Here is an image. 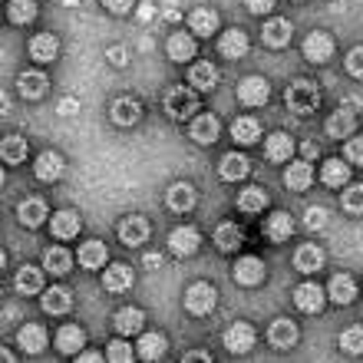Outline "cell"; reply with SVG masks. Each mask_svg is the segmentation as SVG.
I'll return each instance as SVG.
<instances>
[{
    "instance_id": "11",
    "label": "cell",
    "mask_w": 363,
    "mask_h": 363,
    "mask_svg": "<svg viewBox=\"0 0 363 363\" xmlns=\"http://www.w3.org/2000/svg\"><path fill=\"white\" fill-rule=\"evenodd\" d=\"M17 86H20L23 99H40V96H47L50 79H47V73H40V69H27V73H20Z\"/></svg>"
},
{
    "instance_id": "3",
    "label": "cell",
    "mask_w": 363,
    "mask_h": 363,
    "mask_svg": "<svg viewBox=\"0 0 363 363\" xmlns=\"http://www.w3.org/2000/svg\"><path fill=\"white\" fill-rule=\"evenodd\" d=\"M195 106H199V99H195V93L191 89H172V93L165 96V116L169 119H189V116H195Z\"/></svg>"
},
{
    "instance_id": "1",
    "label": "cell",
    "mask_w": 363,
    "mask_h": 363,
    "mask_svg": "<svg viewBox=\"0 0 363 363\" xmlns=\"http://www.w3.org/2000/svg\"><path fill=\"white\" fill-rule=\"evenodd\" d=\"M284 103L291 113L297 116H307V113H314L317 103H320V89L311 83V79H297V83H291L284 93Z\"/></svg>"
},
{
    "instance_id": "4",
    "label": "cell",
    "mask_w": 363,
    "mask_h": 363,
    "mask_svg": "<svg viewBox=\"0 0 363 363\" xmlns=\"http://www.w3.org/2000/svg\"><path fill=\"white\" fill-rule=\"evenodd\" d=\"M330 57H334V37L314 30V33L304 40V60L307 63H327Z\"/></svg>"
},
{
    "instance_id": "40",
    "label": "cell",
    "mask_w": 363,
    "mask_h": 363,
    "mask_svg": "<svg viewBox=\"0 0 363 363\" xmlns=\"http://www.w3.org/2000/svg\"><path fill=\"white\" fill-rule=\"evenodd\" d=\"M320 175H324V185L337 189V185H347V182H350V165H347L344 159H327Z\"/></svg>"
},
{
    "instance_id": "17",
    "label": "cell",
    "mask_w": 363,
    "mask_h": 363,
    "mask_svg": "<svg viewBox=\"0 0 363 363\" xmlns=\"http://www.w3.org/2000/svg\"><path fill=\"white\" fill-rule=\"evenodd\" d=\"M83 344H86V334H83V327H77V324H67L57 334V350L67 357H77L79 350H83Z\"/></svg>"
},
{
    "instance_id": "37",
    "label": "cell",
    "mask_w": 363,
    "mask_h": 363,
    "mask_svg": "<svg viewBox=\"0 0 363 363\" xmlns=\"http://www.w3.org/2000/svg\"><path fill=\"white\" fill-rule=\"evenodd\" d=\"M165 50H169V60L185 63V60H191V53H195V40H191L189 33H172L169 43H165Z\"/></svg>"
},
{
    "instance_id": "60",
    "label": "cell",
    "mask_w": 363,
    "mask_h": 363,
    "mask_svg": "<svg viewBox=\"0 0 363 363\" xmlns=\"http://www.w3.org/2000/svg\"><path fill=\"white\" fill-rule=\"evenodd\" d=\"M83 363H93V360H99V354H93V350H83V354H77Z\"/></svg>"
},
{
    "instance_id": "47",
    "label": "cell",
    "mask_w": 363,
    "mask_h": 363,
    "mask_svg": "<svg viewBox=\"0 0 363 363\" xmlns=\"http://www.w3.org/2000/svg\"><path fill=\"white\" fill-rule=\"evenodd\" d=\"M340 347L347 354H363V327H347L340 334Z\"/></svg>"
},
{
    "instance_id": "45",
    "label": "cell",
    "mask_w": 363,
    "mask_h": 363,
    "mask_svg": "<svg viewBox=\"0 0 363 363\" xmlns=\"http://www.w3.org/2000/svg\"><path fill=\"white\" fill-rule=\"evenodd\" d=\"M264 205H268V195L261 189H245L238 195V208L248 211V215H258V211H264Z\"/></svg>"
},
{
    "instance_id": "46",
    "label": "cell",
    "mask_w": 363,
    "mask_h": 363,
    "mask_svg": "<svg viewBox=\"0 0 363 363\" xmlns=\"http://www.w3.org/2000/svg\"><path fill=\"white\" fill-rule=\"evenodd\" d=\"M10 20H13V23H20V27H23V23H30V20H37V4H33V0H10Z\"/></svg>"
},
{
    "instance_id": "56",
    "label": "cell",
    "mask_w": 363,
    "mask_h": 363,
    "mask_svg": "<svg viewBox=\"0 0 363 363\" xmlns=\"http://www.w3.org/2000/svg\"><path fill=\"white\" fill-rule=\"evenodd\" d=\"M57 113H60V116H77V113H79V103H77V99H63Z\"/></svg>"
},
{
    "instance_id": "16",
    "label": "cell",
    "mask_w": 363,
    "mask_h": 363,
    "mask_svg": "<svg viewBox=\"0 0 363 363\" xmlns=\"http://www.w3.org/2000/svg\"><path fill=\"white\" fill-rule=\"evenodd\" d=\"M30 57L37 60V63H53L60 57V43L53 33H37V37L30 40Z\"/></svg>"
},
{
    "instance_id": "7",
    "label": "cell",
    "mask_w": 363,
    "mask_h": 363,
    "mask_svg": "<svg viewBox=\"0 0 363 363\" xmlns=\"http://www.w3.org/2000/svg\"><path fill=\"white\" fill-rule=\"evenodd\" d=\"M225 347H228L231 354H248L251 347H255V327L251 324H231L225 330Z\"/></svg>"
},
{
    "instance_id": "31",
    "label": "cell",
    "mask_w": 363,
    "mask_h": 363,
    "mask_svg": "<svg viewBox=\"0 0 363 363\" xmlns=\"http://www.w3.org/2000/svg\"><path fill=\"white\" fill-rule=\"evenodd\" d=\"M258 135H261V125H258V119H251V116H241V119L231 123V139L238 145L258 143Z\"/></svg>"
},
{
    "instance_id": "29",
    "label": "cell",
    "mask_w": 363,
    "mask_h": 363,
    "mask_svg": "<svg viewBox=\"0 0 363 363\" xmlns=\"http://www.w3.org/2000/svg\"><path fill=\"white\" fill-rule=\"evenodd\" d=\"M50 231H53V238H77L79 235V215L77 211H57L53 221H50Z\"/></svg>"
},
{
    "instance_id": "34",
    "label": "cell",
    "mask_w": 363,
    "mask_h": 363,
    "mask_svg": "<svg viewBox=\"0 0 363 363\" xmlns=\"http://www.w3.org/2000/svg\"><path fill=\"white\" fill-rule=\"evenodd\" d=\"M291 33H294V27H291V20H268L264 23V43L268 47H287V40H291Z\"/></svg>"
},
{
    "instance_id": "30",
    "label": "cell",
    "mask_w": 363,
    "mask_h": 363,
    "mask_svg": "<svg viewBox=\"0 0 363 363\" xmlns=\"http://www.w3.org/2000/svg\"><path fill=\"white\" fill-rule=\"evenodd\" d=\"M264 235H268L271 241H287L294 235V218H291L287 211H274L268 218V225H264Z\"/></svg>"
},
{
    "instance_id": "14",
    "label": "cell",
    "mask_w": 363,
    "mask_h": 363,
    "mask_svg": "<svg viewBox=\"0 0 363 363\" xmlns=\"http://www.w3.org/2000/svg\"><path fill=\"white\" fill-rule=\"evenodd\" d=\"M294 304H297V311H304V314H317V311L324 307V287H317V284L294 287Z\"/></svg>"
},
{
    "instance_id": "52",
    "label": "cell",
    "mask_w": 363,
    "mask_h": 363,
    "mask_svg": "<svg viewBox=\"0 0 363 363\" xmlns=\"http://www.w3.org/2000/svg\"><path fill=\"white\" fill-rule=\"evenodd\" d=\"M344 159H347V162H354V165H363V135H360V139H350V143H347Z\"/></svg>"
},
{
    "instance_id": "10",
    "label": "cell",
    "mask_w": 363,
    "mask_h": 363,
    "mask_svg": "<svg viewBox=\"0 0 363 363\" xmlns=\"http://www.w3.org/2000/svg\"><path fill=\"white\" fill-rule=\"evenodd\" d=\"M33 175H37L40 182H57L60 175H63V155L53 152V149L40 152L37 155V165H33Z\"/></svg>"
},
{
    "instance_id": "43",
    "label": "cell",
    "mask_w": 363,
    "mask_h": 363,
    "mask_svg": "<svg viewBox=\"0 0 363 363\" xmlns=\"http://www.w3.org/2000/svg\"><path fill=\"white\" fill-rule=\"evenodd\" d=\"M79 264L86 271H96L99 264H106V245L103 241H86L83 248H79Z\"/></svg>"
},
{
    "instance_id": "38",
    "label": "cell",
    "mask_w": 363,
    "mask_h": 363,
    "mask_svg": "<svg viewBox=\"0 0 363 363\" xmlns=\"http://www.w3.org/2000/svg\"><path fill=\"white\" fill-rule=\"evenodd\" d=\"M0 159L7 165H20L27 159V139L23 135H7L4 145H0Z\"/></svg>"
},
{
    "instance_id": "22",
    "label": "cell",
    "mask_w": 363,
    "mask_h": 363,
    "mask_svg": "<svg viewBox=\"0 0 363 363\" xmlns=\"http://www.w3.org/2000/svg\"><path fill=\"white\" fill-rule=\"evenodd\" d=\"M69 307H73V294H69L67 287H47V294H43V311L53 317H63L69 314Z\"/></svg>"
},
{
    "instance_id": "25",
    "label": "cell",
    "mask_w": 363,
    "mask_h": 363,
    "mask_svg": "<svg viewBox=\"0 0 363 363\" xmlns=\"http://www.w3.org/2000/svg\"><path fill=\"white\" fill-rule=\"evenodd\" d=\"M294 268L304 271V274H314V271L324 268V251L317 248V245H301L294 255Z\"/></svg>"
},
{
    "instance_id": "2",
    "label": "cell",
    "mask_w": 363,
    "mask_h": 363,
    "mask_svg": "<svg viewBox=\"0 0 363 363\" xmlns=\"http://www.w3.org/2000/svg\"><path fill=\"white\" fill-rule=\"evenodd\" d=\"M218 304V294H215V287L208 281H195V284L185 291V307H189V314L195 317H208Z\"/></svg>"
},
{
    "instance_id": "6",
    "label": "cell",
    "mask_w": 363,
    "mask_h": 363,
    "mask_svg": "<svg viewBox=\"0 0 363 363\" xmlns=\"http://www.w3.org/2000/svg\"><path fill=\"white\" fill-rule=\"evenodd\" d=\"M199 245H201V235H199V228H191V225H182V228H175L172 235H169V248H172L179 258L195 255Z\"/></svg>"
},
{
    "instance_id": "5",
    "label": "cell",
    "mask_w": 363,
    "mask_h": 363,
    "mask_svg": "<svg viewBox=\"0 0 363 363\" xmlns=\"http://www.w3.org/2000/svg\"><path fill=\"white\" fill-rule=\"evenodd\" d=\"M271 96V83L264 77H245L238 86V99L245 106H264Z\"/></svg>"
},
{
    "instance_id": "41",
    "label": "cell",
    "mask_w": 363,
    "mask_h": 363,
    "mask_svg": "<svg viewBox=\"0 0 363 363\" xmlns=\"http://www.w3.org/2000/svg\"><path fill=\"white\" fill-rule=\"evenodd\" d=\"M43 264H47L50 274H67L69 264H73V255H69L67 248H47L43 251Z\"/></svg>"
},
{
    "instance_id": "13",
    "label": "cell",
    "mask_w": 363,
    "mask_h": 363,
    "mask_svg": "<svg viewBox=\"0 0 363 363\" xmlns=\"http://www.w3.org/2000/svg\"><path fill=\"white\" fill-rule=\"evenodd\" d=\"M17 221L23 228H37L47 221V201L43 199H27L17 205Z\"/></svg>"
},
{
    "instance_id": "58",
    "label": "cell",
    "mask_w": 363,
    "mask_h": 363,
    "mask_svg": "<svg viewBox=\"0 0 363 363\" xmlns=\"http://www.w3.org/2000/svg\"><path fill=\"white\" fill-rule=\"evenodd\" d=\"M301 152H304L307 159H317V152H320V149H317L314 143H304V145H301Z\"/></svg>"
},
{
    "instance_id": "27",
    "label": "cell",
    "mask_w": 363,
    "mask_h": 363,
    "mask_svg": "<svg viewBox=\"0 0 363 363\" xmlns=\"http://www.w3.org/2000/svg\"><path fill=\"white\" fill-rule=\"evenodd\" d=\"M189 79L199 93H211V89L218 86V69H215V63H195L191 73H189Z\"/></svg>"
},
{
    "instance_id": "18",
    "label": "cell",
    "mask_w": 363,
    "mask_h": 363,
    "mask_svg": "<svg viewBox=\"0 0 363 363\" xmlns=\"http://www.w3.org/2000/svg\"><path fill=\"white\" fill-rule=\"evenodd\" d=\"M103 287L109 294H123L133 287V268L129 264H113V268H106L103 274Z\"/></svg>"
},
{
    "instance_id": "59",
    "label": "cell",
    "mask_w": 363,
    "mask_h": 363,
    "mask_svg": "<svg viewBox=\"0 0 363 363\" xmlns=\"http://www.w3.org/2000/svg\"><path fill=\"white\" fill-rule=\"evenodd\" d=\"M185 360H205V363H208L211 357L205 354V350H191V354H185Z\"/></svg>"
},
{
    "instance_id": "33",
    "label": "cell",
    "mask_w": 363,
    "mask_h": 363,
    "mask_svg": "<svg viewBox=\"0 0 363 363\" xmlns=\"http://www.w3.org/2000/svg\"><path fill=\"white\" fill-rule=\"evenodd\" d=\"M354 125H357V119H354V113H350V109H337L334 116H330V119H327V135H330V139H347V135L354 133Z\"/></svg>"
},
{
    "instance_id": "50",
    "label": "cell",
    "mask_w": 363,
    "mask_h": 363,
    "mask_svg": "<svg viewBox=\"0 0 363 363\" xmlns=\"http://www.w3.org/2000/svg\"><path fill=\"white\" fill-rule=\"evenodd\" d=\"M109 360L113 363H129L133 360V347L125 344V340H113V344H109Z\"/></svg>"
},
{
    "instance_id": "26",
    "label": "cell",
    "mask_w": 363,
    "mask_h": 363,
    "mask_svg": "<svg viewBox=\"0 0 363 363\" xmlns=\"http://www.w3.org/2000/svg\"><path fill=\"white\" fill-rule=\"evenodd\" d=\"M189 27L195 37H211L215 30H218V13L208 7H199V10H191V17H189Z\"/></svg>"
},
{
    "instance_id": "12",
    "label": "cell",
    "mask_w": 363,
    "mask_h": 363,
    "mask_svg": "<svg viewBox=\"0 0 363 363\" xmlns=\"http://www.w3.org/2000/svg\"><path fill=\"white\" fill-rule=\"evenodd\" d=\"M113 324H116V334L119 337H133L145 327V314L139 311V307H123V311H116Z\"/></svg>"
},
{
    "instance_id": "44",
    "label": "cell",
    "mask_w": 363,
    "mask_h": 363,
    "mask_svg": "<svg viewBox=\"0 0 363 363\" xmlns=\"http://www.w3.org/2000/svg\"><path fill=\"white\" fill-rule=\"evenodd\" d=\"M162 354H165V337L162 334H143V340H139V357H143L145 363H152Z\"/></svg>"
},
{
    "instance_id": "54",
    "label": "cell",
    "mask_w": 363,
    "mask_h": 363,
    "mask_svg": "<svg viewBox=\"0 0 363 363\" xmlns=\"http://www.w3.org/2000/svg\"><path fill=\"white\" fill-rule=\"evenodd\" d=\"M103 4H106V10H113V13H129L135 0H103Z\"/></svg>"
},
{
    "instance_id": "49",
    "label": "cell",
    "mask_w": 363,
    "mask_h": 363,
    "mask_svg": "<svg viewBox=\"0 0 363 363\" xmlns=\"http://www.w3.org/2000/svg\"><path fill=\"white\" fill-rule=\"evenodd\" d=\"M344 211H350V215H363V185H354V189L344 191Z\"/></svg>"
},
{
    "instance_id": "32",
    "label": "cell",
    "mask_w": 363,
    "mask_h": 363,
    "mask_svg": "<svg viewBox=\"0 0 363 363\" xmlns=\"http://www.w3.org/2000/svg\"><path fill=\"white\" fill-rule=\"evenodd\" d=\"M284 182H287V189H291V191L311 189V182H314V169H311V162H294V165H287Z\"/></svg>"
},
{
    "instance_id": "20",
    "label": "cell",
    "mask_w": 363,
    "mask_h": 363,
    "mask_svg": "<svg viewBox=\"0 0 363 363\" xmlns=\"http://www.w3.org/2000/svg\"><path fill=\"white\" fill-rule=\"evenodd\" d=\"M268 340H271V347H277V350H287V347H294L297 344V324L294 320H274L271 324V330H268Z\"/></svg>"
},
{
    "instance_id": "51",
    "label": "cell",
    "mask_w": 363,
    "mask_h": 363,
    "mask_svg": "<svg viewBox=\"0 0 363 363\" xmlns=\"http://www.w3.org/2000/svg\"><path fill=\"white\" fill-rule=\"evenodd\" d=\"M347 73L357 79H363V47H354L347 53Z\"/></svg>"
},
{
    "instance_id": "57",
    "label": "cell",
    "mask_w": 363,
    "mask_h": 363,
    "mask_svg": "<svg viewBox=\"0 0 363 363\" xmlns=\"http://www.w3.org/2000/svg\"><path fill=\"white\" fill-rule=\"evenodd\" d=\"M143 264H145L149 271H159V268H162V255H145Z\"/></svg>"
},
{
    "instance_id": "15",
    "label": "cell",
    "mask_w": 363,
    "mask_h": 363,
    "mask_svg": "<svg viewBox=\"0 0 363 363\" xmlns=\"http://www.w3.org/2000/svg\"><path fill=\"white\" fill-rule=\"evenodd\" d=\"M235 281H238V284H245V287L261 284V281H264V261L255 258V255L241 258L238 264H235Z\"/></svg>"
},
{
    "instance_id": "19",
    "label": "cell",
    "mask_w": 363,
    "mask_h": 363,
    "mask_svg": "<svg viewBox=\"0 0 363 363\" xmlns=\"http://www.w3.org/2000/svg\"><path fill=\"white\" fill-rule=\"evenodd\" d=\"M218 53L225 60H241L245 53H248V37H245L241 30H228V33H221Z\"/></svg>"
},
{
    "instance_id": "55",
    "label": "cell",
    "mask_w": 363,
    "mask_h": 363,
    "mask_svg": "<svg viewBox=\"0 0 363 363\" xmlns=\"http://www.w3.org/2000/svg\"><path fill=\"white\" fill-rule=\"evenodd\" d=\"M245 7H248L251 13H268V10L274 7V0H245Z\"/></svg>"
},
{
    "instance_id": "48",
    "label": "cell",
    "mask_w": 363,
    "mask_h": 363,
    "mask_svg": "<svg viewBox=\"0 0 363 363\" xmlns=\"http://www.w3.org/2000/svg\"><path fill=\"white\" fill-rule=\"evenodd\" d=\"M327 221H330V211L327 208H320V205H311L307 208V215H304V225L311 231H320V228H327Z\"/></svg>"
},
{
    "instance_id": "21",
    "label": "cell",
    "mask_w": 363,
    "mask_h": 363,
    "mask_svg": "<svg viewBox=\"0 0 363 363\" xmlns=\"http://www.w3.org/2000/svg\"><path fill=\"white\" fill-rule=\"evenodd\" d=\"M327 291H330V301H334V304H354V297H357V281L350 274H334L330 277V287H327Z\"/></svg>"
},
{
    "instance_id": "28",
    "label": "cell",
    "mask_w": 363,
    "mask_h": 363,
    "mask_svg": "<svg viewBox=\"0 0 363 363\" xmlns=\"http://www.w3.org/2000/svg\"><path fill=\"white\" fill-rule=\"evenodd\" d=\"M248 159H245V155L241 152H228L225 155V159H221V165H218V175L225 182H241L245 179V175H248Z\"/></svg>"
},
{
    "instance_id": "39",
    "label": "cell",
    "mask_w": 363,
    "mask_h": 363,
    "mask_svg": "<svg viewBox=\"0 0 363 363\" xmlns=\"http://www.w3.org/2000/svg\"><path fill=\"white\" fill-rule=\"evenodd\" d=\"M268 162H284V159H291V152H294V139L287 133H274L268 139Z\"/></svg>"
},
{
    "instance_id": "42",
    "label": "cell",
    "mask_w": 363,
    "mask_h": 363,
    "mask_svg": "<svg viewBox=\"0 0 363 363\" xmlns=\"http://www.w3.org/2000/svg\"><path fill=\"white\" fill-rule=\"evenodd\" d=\"M13 284H17L20 294H27V297L40 294V291H43V274H40V268H20Z\"/></svg>"
},
{
    "instance_id": "36",
    "label": "cell",
    "mask_w": 363,
    "mask_h": 363,
    "mask_svg": "<svg viewBox=\"0 0 363 363\" xmlns=\"http://www.w3.org/2000/svg\"><path fill=\"white\" fill-rule=\"evenodd\" d=\"M215 248L218 251H238L241 248V228L231 221H221L215 228Z\"/></svg>"
},
{
    "instance_id": "53",
    "label": "cell",
    "mask_w": 363,
    "mask_h": 363,
    "mask_svg": "<svg viewBox=\"0 0 363 363\" xmlns=\"http://www.w3.org/2000/svg\"><path fill=\"white\" fill-rule=\"evenodd\" d=\"M106 57H109V63H113V67H125V63H129V50L116 43V47L106 50Z\"/></svg>"
},
{
    "instance_id": "24",
    "label": "cell",
    "mask_w": 363,
    "mask_h": 363,
    "mask_svg": "<svg viewBox=\"0 0 363 363\" xmlns=\"http://www.w3.org/2000/svg\"><path fill=\"white\" fill-rule=\"evenodd\" d=\"M17 344L20 350H27V354H40L43 347H47V330L40 324H27L17 330Z\"/></svg>"
},
{
    "instance_id": "35",
    "label": "cell",
    "mask_w": 363,
    "mask_h": 363,
    "mask_svg": "<svg viewBox=\"0 0 363 363\" xmlns=\"http://www.w3.org/2000/svg\"><path fill=\"white\" fill-rule=\"evenodd\" d=\"M139 116H143V109H139V103L129 99V96H119V99L113 103V119L119 125H135L139 123Z\"/></svg>"
},
{
    "instance_id": "8",
    "label": "cell",
    "mask_w": 363,
    "mask_h": 363,
    "mask_svg": "<svg viewBox=\"0 0 363 363\" xmlns=\"http://www.w3.org/2000/svg\"><path fill=\"white\" fill-rule=\"evenodd\" d=\"M145 238H149V221H145V218L133 215V218H123V221H119V241H123V245H129V248H139Z\"/></svg>"
},
{
    "instance_id": "9",
    "label": "cell",
    "mask_w": 363,
    "mask_h": 363,
    "mask_svg": "<svg viewBox=\"0 0 363 363\" xmlns=\"http://www.w3.org/2000/svg\"><path fill=\"white\" fill-rule=\"evenodd\" d=\"M218 116H211V113H205V116H195L191 119V129H189V135L195 139L199 145H211L215 139H218Z\"/></svg>"
},
{
    "instance_id": "23",
    "label": "cell",
    "mask_w": 363,
    "mask_h": 363,
    "mask_svg": "<svg viewBox=\"0 0 363 363\" xmlns=\"http://www.w3.org/2000/svg\"><path fill=\"white\" fill-rule=\"evenodd\" d=\"M165 205L172 211H191V205H195V189H191L189 182H175L172 189L165 191Z\"/></svg>"
}]
</instances>
